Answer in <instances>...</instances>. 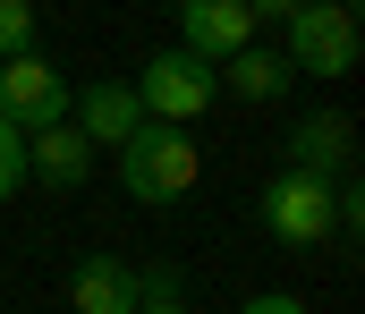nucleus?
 Returning a JSON list of instances; mask_svg holds the SVG:
<instances>
[{
  "mask_svg": "<svg viewBox=\"0 0 365 314\" xmlns=\"http://www.w3.org/2000/svg\"><path fill=\"white\" fill-rule=\"evenodd\" d=\"M255 0H187L179 9V51L187 60H204V68H221V60H238L247 43H255Z\"/></svg>",
  "mask_w": 365,
  "mask_h": 314,
  "instance_id": "423d86ee",
  "label": "nucleus"
},
{
  "mask_svg": "<svg viewBox=\"0 0 365 314\" xmlns=\"http://www.w3.org/2000/svg\"><path fill=\"white\" fill-rule=\"evenodd\" d=\"M195 179H204V153H195L187 127H153V119H145V127L119 145V187H128L136 204H179Z\"/></svg>",
  "mask_w": 365,
  "mask_h": 314,
  "instance_id": "f257e3e1",
  "label": "nucleus"
},
{
  "mask_svg": "<svg viewBox=\"0 0 365 314\" xmlns=\"http://www.w3.org/2000/svg\"><path fill=\"white\" fill-rule=\"evenodd\" d=\"M26 179H43V187H60V196H77L93 179V145L77 127H51V136H26Z\"/></svg>",
  "mask_w": 365,
  "mask_h": 314,
  "instance_id": "9d476101",
  "label": "nucleus"
},
{
  "mask_svg": "<svg viewBox=\"0 0 365 314\" xmlns=\"http://www.w3.org/2000/svg\"><path fill=\"white\" fill-rule=\"evenodd\" d=\"M17 187H26V136H17V127L0 119V204H9Z\"/></svg>",
  "mask_w": 365,
  "mask_h": 314,
  "instance_id": "ddd939ff",
  "label": "nucleus"
},
{
  "mask_svg": "<svg viewBox=\"0 0 365 314\" xmlns=\"http://www.w3.org/2000/svg\"><path fill=\"white\" fill-rule=\"evenodd\" d=\"M349 119L340 110H314V119H297L289 127V170H306V179H323V187H340V170H349Z\"/></svg>",
  "mask_w": 365,
  "mask_h": 314,
  "instance_id": "6e6552de",
  "label": "nucleus"
},
{
  "mask_svg": "<svg viewBox=\"0 0 365 314\" xmlns=\"http://www.w3.org/2000/svg\"><path fill=\"white\" fill-rule=\"evenodd\" d=\"M136 314H187V306H136Z\"/></svg>",
  "mask_w": 365,
  "mask_h": 314,
  "instance_id": "2eb2a0df",
  "label": "nucleus"
},
{
  "mask_svg": "<svg viewBox=\"0 0 365 314\" xmlns=\"http://www.w3.org/2000/svg\"><path fill=\"white\" fill-rule=\"evenodd\" d=\"M26 51H34V9L0 0V60H26Z\"/></svg>",
  "mask_w": 365,
  "mask_h": 314,
  "instance_id": "f8f14e48",
  "label": "nucleus"
},
{
  "mask_svg": "<svg viewBox=\"0 0 365 314\" xmlns=\"http://www.w3.org/2000/svg\"><path fill=\"white\" fill-rule=\"evenodd\" d=\"M68 127L86 136L93 153H102V145L119 153V145H128V136L145 127V110H136V94H128V85H110V77H102V85H86V94L68 103Z\"/></svg>",
  "mask_w": 365,
  "mask_h": 314,
  "instance_id": "0eeeda50",
  "label": "nucleus"
},
{
  "mask_svg": "<svg viewBox=\"0 0 365 314\" xmlns=\"http://www.w3.org/2000/svg\"><path fill=\"white\" fill-rule=\"evenodd\" d=\"M68 103H77V85H68L43 51L0 60V119H9L17 136H51V127H68Z\"/></svg>",
  "mask_w": 365,
  "mask_h": 314,
  "instance_id": "20e7f679",
  "label": "nucleus"
},
{
  "mask_svg": "<svg viewBox=\"0 0 365 314\" xmlns=\"http://www.w3.org/2000/svg\"><path fill=\"white\" fill-rule=\"evenodd\" d=\"M238 314H306V298H289V289H264V298H247Z\"/></svg>",
  "mask_w": 365,
  "mask_h": 314,
  "instance_id": "4468645a",
  "label": "nucleus"
},
{
  "mask_svg": "<svg viewBox=\"0 0 365 314\" xmlns=\"http://www.w3.org/2000/svg\"><path fill=\"white\" fill-rule=\"evenodd\" d=\"M255 212H264V229H272L280 246H323V238L340 229V196H331L323 179H306V170H280Z\"/></svg>",
  "mask_w": 365,
  "mask_h": 314,
  "instance_id": "39448f33",
  "label": "nucleus"
},
{
  "mask_svg": "<svg viewBox=\"0 0 365 314\" xmlns=\"http://www.w3.org/2000/svg\"><path fill=\"white\" fill-rule=\"evenodd\" d=\"M280 26H289V77H349L365 51L357 34V9H340V0H306V9H280Z\"/></svg>",
  "mask_w": 365,
  "mask_h": 314,
  "instance_id": "f03ea898",
  "label": "nucleus"
},
{
  "mask_svg": "<svg viewBox=\"0 0 365 314\" xmlns=\"http://www.w3.org/2000/svg\"><path fill=\"white\" fill-rule=\"evenodd\" d=\"M128 94H136V110H145L153 127H195L204 110L221 103V77H212L204 60H187V51H153Z\"/></svg>",
  "mask_w": 365,
  "mask_h": 314,
  "instance_id": "7ed1b4c3",
  "label": "nucleus"
},
{
  "mask_svg": "<svg viewBox=\"0 0 365 314\" xmlns=\"http://www.w3.org/2000/svg\"><path fill=\"white\" fill-rule=\"evenodd\" d=\"M68 306H77V314H136V263L86 255V263L68 272Z\"/></svg>",
  "mask_w": 365,
  "mask_h": 314,
  "instance_id": "1a4fd4ad",
  "label": "nucleus"
},
{
  "mask_svg": "<svg viewBox=\"0 0 365 314\" xmlns=\"http://www.w3.org/2000/svg\"><path fill=\"white\" fill-rule=\"evenodd\" d=\"M212 77H221V94H238L247 110L280 103V94L297 85V77H289V60H280V51H264V43H247V51H238V60H221Z\"/></svg>",
  "mask_w": 365,
  "mask_h": 314,
  "instance_id": "9b49d317",
  "label": "nucleus"
}]
</instances>
